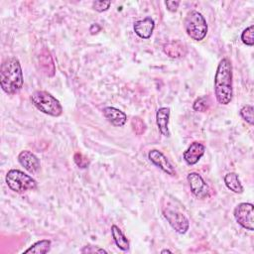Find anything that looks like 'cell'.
I'll return each mask as SVG.
<instances>
[{"label": "cell", "mask_w": 254, "mask_h": 254, "mask_svg": "<svg viewBox=\"0 0 254 254\" xmlns=\"http://www.w3.org/2000/svg\"><path fill=\"white\" fill-rule=\"evenodd\" d=\"M24 83L23 71L19 60L15 57L5 59L0 67V85L2 90L13 95L18 93Z\"/></svg>", "instance_id": "cell-1"}, {"label": "cell", "mask_w": 254, "mask_h": 254, "mask_svg": "<svg viewBox=\"0 0 254 254\" xmlns=\"http://www.w3.org/2000/svg\"><path fill=\"white\" fill-rule=\"evenodd\" d=\"M214 94L221 105H227L232 100V65L227 58H223L217 65L214 76Z\"/></svg>", "instance_id": "cell-2"}, {"label": "cell", "mask_w": 254, "mask_h": 254, "mask_svg": "<svg viewBox=\"0 0 254 254\" xmlns=\"http://www.w3.org/2000/svg\"><path fill=\"white\" fill-rule=\"evenodd\" d=\"M31 101L34 106L45 114L59 117L63 114V106L60 101L45 90H36L31 94Z\"/></svg>", "instance_id": "cell-3"}, {"label": "cell", "mask_w": 254, "mask_h": 254, "mask_svg": "<svg viewBox=\"0 0 254 254\" xmlns=\"http://www.w3.org/2000/svg\"><path fill=\"white\" fill-rule=\"evenodd\" d=\"M184 27L188 36L194 41H201L205 38L207 34V23L201 13L191 10L190 11L185 20Z\"/></svg>", "instance_id": "cell-4"}, {"label": "cell", "mask_w": 254, "mask_h": 254, "mask_svg": "<svg viewBox=\"0 0 254 254\" xmlns=\"http://www.w3.org/2000/svg\"><path fill=\"white\" fill-rule=\"evenodd\" d=\"M5 181L8 188L17 193H23L37 188V182L35 179L17 169L8 171Z\"/></svg>", "instance_id": "cell-5"}, {"label": "cell", "mask_w": 254, "mask_h": 254, "mask_svg": "<svg viewBox=\"0 0 254 254\" xmlns=\"http://www.w3.org/2000/svg\"><path fill=\"white\" fill-rule=\"evenodd\" d=\"M236 222L244 229L254 230V206L250 202H241L236 205L233 211Z\"/></svg>", "instance_id": "cell-6"}, {"label": "cell", "mask_w": 254, "mask_h": 254, "mask_svg": "<svg viewBox=\"0 0 254 254\" xmlns=\"http://www.w3.org/2000/svg\"><path fill=\"white\" fill-rule=\"evenodd\" d=\"M163 215L176 232L180 234H185L189 230V219L182 212L176 209L163 208Z\"/></svg>", "instance_id": "cell-7"}, {"label": "cell", "mask_w": 254, "mask_h": 254, "mask_svg": "<svg viewBox=\"0 0 254 254\" xmlns=\"http://www.w3.org/2000/svg\"><path fill=\"white\" fill-rule=\"evenodd\" d=\"M187 180H188L190 191L195 197L199 199H203L209 196V193H210L209 187L199 174L195 172H191L188 175Z\"/></svg>", "instance_id": "cell-8"}, {"label": "cell", "mask_w": 254, "mask_h": 254, "mask_svg": "<svg viewBox=\"0 0 254 254\" xmlns=\"http://www.w3.org/2000/svg\"><path fill=\"white\" fill-rule=\"evenodd\" d=\"M148 158L155 166H157L159 169H161L164 173H166L170 176L176 175V171H175L174 167L172 166V164L169 162L167 157L161 151L156 150V149L149 151Z\"/></svg>", "instance_id": "cell-9"}, {"label": "cell", "mask_w": 254, "mask_h": 254, "mask_svg": "<svg viewBox=\"0 0 254 254\" xmlns=\"http://www.w3.org/2000/svg\"><path fill=\"white\" fill-rule=\"evenodd\" d=\"M18 162L31 174H35L40 170V160L29 150H24L18 155Z\"/></svg>", "instance_id": "cell-10"}, {"label": "cell", "mask_w": 254, "mask_h": 254, "mask_svg": "<svg viewBox=\"0 0 254 254\" xmlns=\"http://www.w3.org/2000/svg\"><path fill=\"white\" fill-rule=\"evenodd\" d=\"M204 152L205 147L203 144L199 142H192L190 147L184 152L183 157L188 165L192 166L200 160V158L204 155Z\"/></svg>", "instance_id": "cell-11"}, {"label": "cell", "mask_w": 254, "mask_h": 254, "mask_svg": "<svg viewBox=\"0 0 254 254\" xmlns=\"http://www.w3.org/2000/svg\"><path fill=\"white\" fill-rule=\"evenodd\" d=\"M154 28H155V22L151 17H145L142 20H138L134 23V26H133L135 34L144 40L151 38Z\"/></svg>", "instance_id": "cell-12"}, {"label": "cell", "mask_w": 254, "mask_h": 254, "mask_svg": "<svg viewBox=\"0 0 254 254\" xmlns=\"http://www.w3.org/2000/svg\"><path fill=\"white\" fill-rule=\"evenodd\" d=\"M163 51L168 57L172 59L183 58L188 53L187 46L179 40H173L166 43L163 47Z\"/></svg>", "instance_id": "cell-13"}, {"label": "cell", "mask_w": 254, "mask_h": 254, "mask_svg": "<svg viewBox=\"0 0 254 254\" xmlns=\"http://www.w3.org/2000/svg\"><path fill=\"white\" fill-rule=\"evenodd\" d=\"M39 65L40 69L44 74L49 77L55 75L56 66L51 53L47 49H43L39 55Z\"/></svg>", "instance_id": "cell-14"}, {"label": "cell", "mask_w": 254, "mask_h": 254, "mask_svg": "<svg viewBox=\"0 0 254 254\" xmlns=\"http://www.w3.org/2000/svg\"><path fill=\"white\" fill-rule=\"evenodd\" d=\"M102 112H103L104 117L112 125H114L116 127H122L127 121V115L118 108H115L112 106H107V107L103 108Z\"/></svg>", "instance_id": "cell-15"}, {"label": "cell", "mask_w": 254, "mask_h": 254, "mask_svg": "<svg viewBox=\"0 0 254 254\" xmlns=\"http://www.w3.org/2000/svg\"><path fill=\"white\" fill-rule=\"evenodd\" d=\"M169 119H170V108L169 107H161L156 112V124L158 126L159 131L162 135L169 137Z\"/></svg>", "instance_id": "cell-16"}, {"label": "cell", "mask_w": 254, "mask_h": 254, "mask_svg": "<svg viewBox=\"0 0 254 254\" xmlns=\"http://www.w3.org/2000/svg\"><path fill=\"white\" fill-rule=\"evenodd\" d=\"M224 184L228 190L235 193H241L243 191V186L240 183L238 175L234 172L227 173L224 176Z\"/></svg>", "instance_id": "cell-17"}, {"label": "cell", "mask_w": 254, "mask_h": 254, "mask_svg": "<svg viewBox=\"0 0 254 254\" xmlns=\"http://www.w3.org/2000/svg\"><path fill=\"white\" fill-rule=\"evenodd\" d=\"M111 235L113 237V240L116 244V246L121 249L122 251H127L129 249V241L122 232V230L115 224L111 226Z\"/></svg>", "instance_id": "cell-18"}, {"label": "cell", "mask_w": 254, "mask_h": 254, "mask_svg": "<svg viewBox=\"0 0 254 254\" xmlns=\"http://www.w3.org/2000/svg\"><path fill=\"white\" fill-rule=\"evenodd\" d=\"M51 240L42 239L35 242L31 247L24 251V253H34V254H45L50 251L51 248Z\"/></svg>", "instance_id": "cell-19"}, {"label": "cell", "mask_w": 254, "mask_h": 254, "mask_svg": "<svg viewBox=\"0 0 254 254\" xmlns=\"http://www.w3.org/2000/svg\"><path fill=\"white\" fill-rule=\"evenodd\" d=\"M210 100L208 96H200L196 98L192 104V108L197 112H204L208 109Z\"/></svg>", "instance_id": "cell-20"}, {"label": "cell", "mask_w": 254, "mask_h": 254, "mask_svg": "<svg viewBox=\"0 0 254 254\" xmlns=\"http://www.w3.org/2000/svg\"><path fill=\"white\" fill-rule=\"evenodd\" d=\"M254 26L251 25L248 28H246L242 34H241V41L246 46L252 47L254 45Z\"/></svg>", "instance_id": "cell-21"}, {"label": "cell", "mask_w": 254, "mask_h": 254, "mask_svg": "<svg viewBox=\"0 0 254 254\" xmlns=\"http://www.w3.org/2000/svg\"><path fill=\"white\" fill-rule=\"evenodd\" d=\"M253 106L250 104H246L244 106H242V108L240 109V116L243 118V120H245L247 123H249L250 125H253L254 123V117H253Z\"/></svg>", "instance_id": "cell-22"}, {"label": "cell", "mask_w": 254, "mask_h": 254, "mask_svg": "<svg viewBox=\"0 0 254 254\" xmlns=\"http://www.w3.org/2000/svg\"><path fill=\"white\" fill-rule=\"evenodd\" d=\"M131 126L136 135H142L146 131V124L140 117H133L131 120Z\"/></svg>", "instance_id": "cell-23"}, {"label": "cell", "mask_w": 254, "mask_h": 254, "mask_svg": "<svg viewBox=\"0 0 254 254\" xmlns=\"http://www.w3.org/2000/svg\"><path fill=\"white\" fill-rule=\"evenodd\" d=\"M73 160H74V163L81 169H85L87 168L89 162H88V159L86 157H84L81 153H75L74 156H73Z\"/></svg>", "instance_id": "cell-24"}, {"label": "cell", "mask_w": 254, "mask_h": 254, "mask_svg": "<svg viewBox=\"0 0 254 254\" xmlns=\"http://www.w3.org/2000/svg\"><path fill=\"white\" fill-rule=\"evenodd\" d=\"M110 5H111L110 1H94L92 3L93 9L96 10L97 12H104L108 10Z\"/></svg>", "instance_id": "cell-25"}, {"label": "cell", "mask_w": 254, "mask_h": 254, "mask_svg": "<svg viewBox=\"0 0 254 254\" xmlns=\"http://www.w3.org/2000/svg\"><path fill=\"white\" fill-rule=\"evenodd\" d=\"M81 253H105V254H107V251L98 246L86 245L81 249Z\"/></svg>", "instance_id": "cell-26"}, {"label": "cell", "mask_w": 254, "mask_h": 254, "mask_svg": "<svg viewBox=\"0 0 254 254\" xmlns=\"http://www.w3.org/2000/svg\"><path fill=\"white\" fill-rule=\"evenodd\" d=\"M180 1H174V0H169V1H166L165 2V5L167 7V9L171 12H176L177 9L179 8V5H180Z\"/></svg>", "instance_id": "cell-27"}, {"label": "cell", "mask_w": 254, "mask_h": 254, "mask_svg": "<svg viewBox=\"0 0 254 254\" xmlns=\"http://www.w3.org/2000/svg\"><path fill=\"white\" fill-rule=\"evenodd\" d=\"M99 30H100V27H99L97 24L91 25V27H90V29H89V31H90L91 34H95V33H97Z\"/></svg>", "instance_id": "cell-28"}, {"label": "cell", "mask_w": 254, "mask_h": 254, "mask_svg": "<svg viewBox=\"0 0 254 254\" xmlns=\"http://www.w3.org/2000/svg\"><path fill=\"white\" fill-rule=\"evenodd\" d=\"M161 253H162V254H164V253H172V251L169 250V249H164V250L161 251Z\"/></svg>", "instance_id": "cell-29"}]
</instances>
